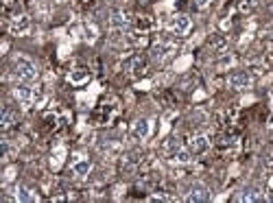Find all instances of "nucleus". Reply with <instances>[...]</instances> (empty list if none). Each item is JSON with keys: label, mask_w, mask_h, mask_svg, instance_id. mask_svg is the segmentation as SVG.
<instances>
[{"label": "nucleus", "mask_w": 273, "mask_h": 203, "mask_svg": "<svg viewBox=\"0 0 273 203\" xmlns=\"http://www.w3.org/2000/svg\"><path fill=\"white\" fill-rule=\"evenodd\" d=\"M13 77H16L20 83H27V81H33L37 77V68L31 59L27 57H18L16 64H13Z\"/></svg>", "instance_id": "obj_1"}, {"label": "nucleus", "mask_w": 273, "mask_h": 203, "mask_svg": "<svg viewBox=\"0 0 273 203\" xmlns=\"http://www.w3.org/2000/svg\"><path fill=\"white\" fill-rule=\"evenodd\" d=\"M116 111H118V105H116V103H101L99 107L92 111V123L94 125H107V123H112Z\"/></svg>", "instance_id": "obj_2"}, {"label": "nucleus", "mask_w": 273, "mask_h": 203, "mask_svg": "<svg viewBox=\"0 0 273 203\" xmlns=\"http://www.w3.org/2000/svg\"><path fill=\"white\" fill-rule=\"evenodd\" d=\"M175 50H177L175 44L171 42L169 37H164V39H160L158 44H153V46H151V59H153V62H166V59H169Z\"/></svg>", "instance_id": "obj_3"}, {"label": "nucleus", "mask_w": 273, "mask_h": 203, "mask_svg": "<svg viewBox=\"0 0 273 203\" xmlns=\"http://www.w3.org/2000/svg\"><path fill=\"white\" fill-rule=\"evenodd\" d=\"M13 94H16V99L24 105H31V103H35V101L42 99V90L31 88V85H27V83L16 85V88H13Z\"/></svg>", "instance_id": "obj_4"}, {"label": "nucleus", "mask_w": 273, "mask_h": 203, "mask_svg": "<svg viewBox=\"0 0 273 203\" xmlns=\"http://www.w3.org/2000/svg\"><path fill=\"white\" fill-rule=\"evenodd\" d=\"M123 70H127V72L140 77V74L146 72V57H144V55H140V53L131 55V57H127L123 62Z\"/></svg>", "instance_id": "obj_5"}, {"label": "nucleus", "mask_w": 273, "mask_h": 203, "mask_svg": "<svg viewBox=\"0 0 273 203\" xmlns=\"http://www.w3.org/2000/svg\"><path fill=\"white\" fill-rule=\"evenodd\" d=\"M188 149H190V153H195V155H204L205 151L210 149V138H208V135H204V134L190 135V138H188Z\"/></svg>", "instance_id": "obj_6"}, {"label": "nucleus", "mask_w": 273, "mask_h": 203, "mask_svg": "<svg viewBox=\"0 0 273 203\" xmlns=\"http://www.w3.org/2000/svg\"><path fill=\"white\" fill-rule=\"evenodd\" d=\"M131 22H134V18H131L127 11L116 9V11L109 13V27H112L114 31H123V29H127Z\"/></svg>", "instance_id": "obj_7"}, {"label": "nucleus", "mask_w": 273, "mask_h": 203, "mask_svg": "<svg viewBox=\"0 0 273 203\" xmlns=\"http://www.w3.org/2000/svg\"><path fill=\"white\" fill-rule=\"evenodd\" d=\"M210 197V190L205 184H201V181H197V184L190 186L188 195H186V201L188 203H197V201H208Z\"/></svg>", "instance_id": "obj_8"}, {"label": "nucleus", "mask_w": 273, "mask_h": 203, "mask_svg": "<svg viewBox=\"0 0 273 203\" xmlns=\"http://www.w3.org/2000/svg\"><path fill=\"white\" fill-rule=\"evenodd\" d=\"M227 85H230L232 90H247V88H251V74L249 72H234V74H230Z\"/></svg>", "instance_id": "obj_9"}, {"label": "nucleus", "mask_w": 273, "mask_h": 203, "mask_svg": "<svg viewBox=\"0 0 273 203\" xmlns=\"http://www.w3.org/2000/svg\"><path fill=\"white\" fill-rule=\"evenodd\" d=\"M90 170H92V162H90L88 157H83V155H79L77 160L70 164V172H72L74 177H88Z\"/></svg>", "instance_id": "obj_10"}, {"label": "nucleus", "mask_w": 273, "mask_h": 203, "mask_svg": "<svg viewBox=\"0 0 273 203\" xmlns=\"http://www.w3.org/2000/svg\"><path fill=\"white\" fill-rule=\"evenodd\" d=\"M31 29V18L24 16V13H20V16H16L11 20V24H9V31H11V35H24Z\"/></svg>", "instance_id": "obj_11"}, {"label": "nucleus", "mask_w": 273, "mask_h": 203, "mask_svg": "<svg viewBox=\"0 0 273 203\" xmlns=\"http://www.w3.org/2000/svg\"><path fill=\"white\" fill-rule=\"evenodd\" d=\"M151 134V123L146 118H138L131 127V138L134 140H146Z\"/></svg>", "instance_id": "obj_12"}, {"label": "nucleus", "mask_w": 273, "mask_h": 203, "mask_svg": "<svg viewBox=\"0 0 273 203\" xmlns=\"http://www.w3.org/2000/svg\"><path fill=\"white\" fill-rule=\"evenodd\" d=\"M190 27H193V22H190V18L184 16V13H179V16H175L171 20V31L175 35H186L190 31Z\"/></svg>", "instance_id": "obj_13"}, {"label": "nucleus", "mask_w": 273, "mask_h": 203, "mask_svg": "<svg viewBox=\"0 0 273 203\" xmlns=\"http://www.w3.org/2000/svg\"><path fill=\"white\" fill-rule=\"evenodd\" d=\"M90 79H92V72H90V68H83V66L70 70V74H68V81L72 85H83V83H88Z\"/></svg>", "instance_id": "obj_14"}, {"label": "nucleus", "mask_w": 273, "mask_h": 203, "mask_svg": "<svg viewBox=\"0 0 273 203\" xmlns=\"http://www.w3.org/2000/svg\"><path fill=\"white\" fill-rule=\"evenodd\" d=\"M142 162V153L140 151H131V153H125L120 157V170H134L136 166Z\"/></svg>", "instance_id": "obj_15"}, {"label": "nucleus", "mask_w": 273, "mask_h": 203, "mask_svg": "<svg viewBox=\"0 0 273 203\" xmlns=\"http://www.w3.org/2000/svg\"><path fill=\"white\" fill-rule=\"evenodd\" d=\"M127 44L129 46H136V48H144L149 44V35L144 31H134L127 35Z\"/></svg>", "instance_id": "obj_16"}, {"label": "nucleus", "mask_w": 273, "mask_h": 203, "mask_svg": "<svg viewBox=\"0 0 273 203\" xmlns=\"http://www.w3.org/2000/svg\"><path fill=\"white\" fill-rule=\"evenodd\" d=\"M208 46L214 50V55H223L225 50H227V39H225V35H212L210 37V42H208Z\"/></svg>", "instance_id": "obj_17"}, {"label": "nucleus", "mask_w": 273, "mask_h": 203, "mask_svg": "<svg viewBox=\"0 0 273 203\" xmlns=\"http://www.w3.org/2000/svg\"><path fill=\"white\" fill-rule=\"evenodd\" d=\"M134 27H136V31L149 33L151 29L155 27V20L151 18V16H136V18H134Z\"/></svg>", "instance_id": "obj_18"}, {"label": "nucleus", "mask_w": 273, "mask_h": 203, "mask_svg": "<svg viewBox=\"0 0 273 203\" xmlns=\"http://www.w3.org/2000/svg\"><path fill=\"white\" fill-rule=\"evenodd\" d=\"M16 123H18V114H16V111H13L11 107H4V109H2V129L9 131Z\"/></svg>", "instance_id": "obj_19"}, {"label": "nucleus", "mask_w": 273, "mask_h": 203, "mask_svg": "<svg viewBox=\"0 0 273 203\" xmlns=\"http://www.w3.org/2000/svg\"><path fill=\"white\" fill-rule=\"evenodd\" d=\"M169 160L171 162H177V164H188V162H190V149L188 151H186V149H177L175 153L169 155Z\"/></svg>", "instance_id": "obj_20"}, {"label": "nucleus", "mask_w": 273, "mask_h": 203, "mask_svg": "<svg viewBox=\"0 0 273 203\" xmlns=\"http://www.w3.org/2000/svg\"><path fill=\"white\" fill-rule=\"evenodd\" d=\"M262 199H265V195H262L260 188H249V190H245L240 197V201H262Z\"/></svg>", "instance_id": "obj_21"}, {"label": "nucleus", "mask_w": 273, "mask_h": 203, "mask_svg": "<svg viewBox=\"0 0 273 203\" xmlns=\"http://www.w3.org/2000/svg\"><path fill=\"white\" fill-rule=\"evenodd\" d=\"M16 199L18 201H37V195H33L29 188H24V186H20L18 188V195H16Z\"/></svg>", "instance_id": "obj_22"}, {"label": "nucleus", "mask_w": 273, "mask_h": 203, "mask_svg": "<svg viewBox=\"0 0 273 203\" xmlns=\"http://www.w3.org/2000/svg\"><path fill=\"white\" fill-rule=\"evenodd\" d=\"M195 85H197V77H193V74H188V77H184V79H181L179 88L184 90V92H193V90H195Z\"/></svg>", "instance_id": "obj_23"}, {"label": "nucleus", "mask_w": 273, "mask_h": 203, "mask_svg": "<svg viewBox=\"0 0 273 203\" xmlns=\"http://www.w3.org/2000/svg\"><path fill=\"white\" fill-rule=\"evenodd\" d=\"M177 149H181V142H179V138H175V135L164 142V151H166L169 155H171V153H175Z\"/></svg>", "instance_id": "obj_24"}, {"label": "nucleus", "mask_w": 273, "mask_h": 203, "mask_svg": "<svg viewBox=\"0 0 273 203\" xmlns=\"http://www.w3.org/2000/svg\"><path fill=\"white\" fill-rule=\"evenodd\" d=\"M57 120H59V116L57 114H46L44 116V129H57Z\"/></svg>", "instance_id": "obj_25"}, {"label": "nucleus", "mask_w": 273, "mask_h": 203, "mask_svg": "<svg viewBox=\"0 0 273 203\" xmlns=\"http://www.w3.org/2000/svg\"><path fill=\"white\" fill-rule=\"evenodd\" d=\"M232 62H234V59H232V55H225V53H223V57L216 62V66H219V68H230Z\"/></svg>", "instance_id": "obj_26"}, {"label": "nucleus", "mask_w": 273, "mask_h": 203, "mask_svg": "<svg viewBox=\"0 0 273 203\" xmlns=\"http://www.w3.org/2000/svg\"><path fill=\"white\" fill-rule=\"evenodd\" d=\"M208 4H210V0H195V7H199V9L208 7Z\"/></svg>", "instance_id": "obj_27"}, {"label": "nucleus", "mask_w": 273, "mask_h": 203, "mask_svg": "<svg viewBox=\"0 0 273 203\" xmlns=\"http://www.w3.org/2000/svg\"><path fill=\"white\" fill-rule=\"evenodd\" d=\"M271 105H273V90H271Z\"/></svg>", "instance_id": "obj_28"}]
</instances>
